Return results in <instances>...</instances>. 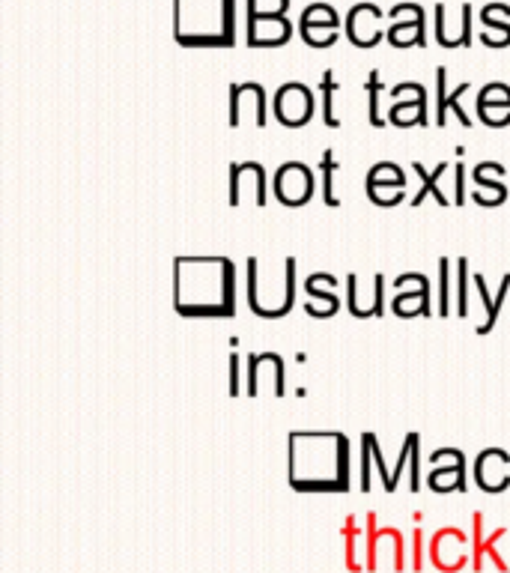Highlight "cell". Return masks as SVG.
Wrapping results in <instances>:
<instances>
[{"mask_svg":"<svg viewBox=\"0 0 510 573\" xmlns=\"http://www.w3.org/2000/svg\"><path fill=\"white\" fill-rule=\"evenodd\" d=\"M173 311L179 317H233L236 269L227 257L173 260Z\"/></svg>","mask_w":510,"mask_h":573,"instance_id":"obj_1","label":"cell"},{"mask_svg":"<svg viewBox=\"0 0 510 573\" xmlns=\"http://www.w3.org/2000/svg\"><path fill=\"white\" fill-rule=\"evenodd\" d=\"M290 484L299 493L349 490V439L343 433H290Z\"/></svg>","mask_w":510,"mask_h":573,"instance_id":"obj_2","label":"cell"},{"mask_svg":"<svg viewBox=\"0 0 510 573\" xmlns=\"http://www.w3.org/2000/svg\"><path fill=\"white\" fill-rule=\"evenodd\" d=\"M173 39L182 48H233L236 0H173Z\"/></svg>","mask_w":510,"mask_h":573,"instance_id":"obj_3","label":"cell"},{"mask_svg":"<svg viewBox=\"0 0 510 573\" xmlns=\"http://www.w3.org/2000/svg\"><path fill=\"white\" fill-rule=\"evenodd\" d=\"M388 33H385V42L391 48H427V9L415 0H406V3H394L388 9Z\"/></svg>","mask_w":510,"mask_h":573,"instance_id":"obj_4","label":"cell"},{"mask_svg":"<svg viewBox=\"0 0 510 573\" xmlns=\"http://www.w3.org/2000/svg\"><path fill=\"white\" fill-rule=\"evenodd\" d=\"M272 111L284 129H302L311 123V117L317 111V93L302 81L281 84L275 99H272Z\"/></svg>","mask_w":510,"mask_h":573,"instance_id":"obj_5","label":"cell"},{"mask_svg":"<svg viewBox=\"0 0 510 573\" xmlns=\"http://www.w3.org/2000/svg\"><path fill=\"white\" fill-rule=\"evenodd\" d=\"M340 27H343V21H340L338 9L326 0H317V3L302 9L299 36L308 48H317V51L332 48L340 39Z\"/></svg>","mask_w":510,"mask_h":573,"instance_id":"obj_6","label":"cell"},{"mask_svg":"<svg viewBox=\"0 0 510 573\" xmlns=\"http://www.w3.org/2000/svg\"><path fill=\"white\" fill-rule=\"evenodd\" d=\"M388 12H382V6H376V3H370V0H361V3H355L349 12H346V18H343V30H346V39L355 45V48H376L382 39H385V33H388V27H382V18H385Z\"/></svg>","mask_w":510,"mask_h":573,"instance_id":"obj_7","label":"cell"},{"mask_svg":"<svg viewBox=\"0 0 510 573\" xmlns=\"http://www.w3.org/2000/svg\"><path fill=\"white\" fill-rule=\"evenodd\" d=\"M433 15H436V42H439L442 48H448V51H454V48H472V42H475V27H472V24H475V6H472L469 0L460 3L457 21H454L448 3H436Z\"/></svg>","mask_w":510,"mask_h":573,"instance_id":"obj_8","label":"cell"},{"mask_svg":"<svg viewBox=\"0 0 510 573\" xmlns=\"http://www.w3.org/2000/svg\"><path fill=\"white\" fill-rule=\"evenodd\" d=\"M293 39V21L287 12H245L248 48H278Z\"/></svg>","mask_w":510,"mask_h":573,"instance_id":"obj_9","label":"cell"},{"mask_svg":"<svg viewBox=\"0 0 510 573\" xmlns=\"http://www.w3.org/2000/svg\"><path fill=\"white\" fill-rule=\"evenodd\" d=\"M391 111H388V123L397 129H412V126H430L427 120V87L424 84H397L391 87Z\"/></svg>","mask_w":510,"mask_h":573,"instance_id":"obj_10","label":"cell"},{"mask_svg":"<svg viewBox=\"0 0 510 573\" xmlns=\"http://www.w3.org/2000/svg\"><path fill=\"white\" fill-rule=\"evenodd\" d=\"M314 174L302 162H284L275 174V197L284 206H305L314 197Z\"/></svg>","mask_w":510,"mask_h":573,"instance_id":"obj_11","label":"cell"},{"mask_svg":"<svg viewBox=\"0 0 510 573\" xmlns=\"http://www.w3.org/2000/svg\"><path fill=\"white\" fill-rule=\"evenodd\" d=\"M397 299L394 314L397 317H430V281L424 275H400L394 281Z\"/></svg>","mask_w":510,"mask_h":573,"instance_id":"obj_12","label":"cell"},{"mask_svg":"<svg viewBox=\"0 0 510 573\" xmlns=\"http://www.w3.org/2000/svg\"><path fill=\"white\" fill-rule=\"evenodd\" d=\"M478 105V117L484 126L490 129H505L510 126V87L502 81L484 84L475 96Z\"/></svg>","mask_w":510,"mask_h":573,"instance_id":"obj_13","label":"cell"},{"mask_svg":"<svg viewBox=\"0 0 510 573\" xmlns=\"http://www.w3.org/2000/svg\"><path fill=\"white\" fill-rule=\"evenodd\" d=\"M475 481L487 493H505L510 487V454L502 448H487L475 460Z\"/></svg>","mask_w":510,"mask_h":573,"instance_id":"obj_14","label":"cell"},{"mask_svg":"<svg viewBox=\"0 0 510 573\" xmlns=\"http://www.w3.org/2000/svg\"><path fill=\"white\" fill-rule=\"evenodd\" d=\"M478 21H481V30H478L481 45H487V48H510L508 3H502V0L484 3V6L478 9Z\"/></svg>","mask_w":510,"mask_h":573,"instance_id":"obj_15","label":"cell"},{"mask_svg":"<svg viewBox=\"0 0 510 573\" xmlns=\"http://www.w3.org/2000/svg\"><path fill=\"white\" fill-rule=\"evenodd\" d=\"M472 90V84L469 81H463L457 90H448V69L445 66H439L436 69V126L442 129L445 123H448V111H454V117L460 120V126H472V120H469V114L463 111V105H460V96L463 93H469Z\"/></svg>","mask_w":510,"mask_h":573,"instance_id":"obj_16","label":"cell"},{"mask_svg":"<svg viewBox=\"0 0 510 573\" xmlns=\"http://www.w3.org/2000/svg\"><path fill=\"white\" fill-rule=\"evenodd\" d=\"M326 284V272H317L305 281V290H308V317H317V320H326V317H335L340 311V299L335 293L323 290Z\"/></svg>","mask_w":510,"mask_h":573,"instance_id":"obj_17","label":"cell"},{"mask_svg":"<svg viewBox=\"0 0 510 573\" xmlns=\"http://www.w3.org/2000/svg\"><path fill=\"white\" fill-rule=\"evenodd\" d=\"M472 177H475L478 189L487 191L484 197H475L478 206H499V203L508 200L505 183H502V180H493V177H505V168H502V165H496V162H484V165H478V168L472 171Z\"/></svg>","mask_w":510,"mask_h":573,"instance_id":"obj_18","label":"cell"},{"mask_svg":"<svg viewBox=\"0 0 510 573\" xmlns=\"http://www.w3.org/2000/svg\"><path fill=\"white\" fill-rule=\"evenodd\" d=\"M346 305H349V314L352 317H358V320H367V317H382V311H385V293H379V296H364V290H361V281H358V275H349L346 278Z\"/></svg>","mask_w":510,"mask_h":573,"instance_id":"obj_19","label":"cell"},{"mask_svg":"<svg viewBox=\"0 0 510 573\" xmlns=\"http://www.w3.org/2000/svg\"><path fill=\"white\" fill-rule=\"evenodd\" d=\"M427 481H430V490H436V493H448V490L466 493V457H463V451L451 448V466L433 469Z\"/></svg>","mask_w":510,"mask_h":573,"instance_id":"obj_20","label":"cell"},{"mask_svg":"<svg viewBox=\"0 0 510 573\" xmlns=\"http://www.w3.org/2000/svg\"><path fill=\"white\" fill-rule=\"evenodd\" d=\"M475 287H478V296H481V302H484V311H487V323L484 326H478V335H490V329L496 326V320H499V308H502V302H505V296H508L510 290V272L505 275V281H502V287H499V296L496 299H490V293H487V281H484V275L481 272H475Z\"/></svg>","mask_w":510,"mask_h":573,"instance_id":"obj_21","label":"cell"},{"mask_svg":"<svg viewBox=\"0 0 510 573\" xmlns=\"http://www.w3.org/2000/svg\"><path fill=\"white\" fill-rule=\"evenodd\" d=\"M412 168H415V171H418V177L424 180V186H421V191H418V194L412 197V206H421L427 194H433V197L439 200V206H451V200H448V197H445V194L439 191V186H436V180H439V177L445 174V168H451L448 162H442V165H439V168H436L433 174H427V168H424L421 162H415Z\"/></svg>","mask_w":510,"mask_h":573,"instance_id":"obj_22","label":"cell"},{"mask_svg":"<svg viewBox=\"0 0 510 573\" xmlns=\"http://www.w3.org/2000/svg\"><path fill=\"white\" fill-rule=\"evenodd\" d=\"M370 186H391V189H406V174L394 162H379L367 174V189Z\"/></svg>","mask_w":510,"mask_h":573,"instance_id":"obj_23","label":"cell"},{"mask_svg":"<svg viewBox=\"0 0 510 573\" xmlns=\"http://www.w3.org/2000/svg\"><path fill=\"white\" fill-rule=\"evenodd\" d=\"M338 78H335V72L332 69H326V75H323V81H320V93H323V102H326V108H323V120H326V126L329 129H340V120L338 114H335V93H338Z\"/></svg>","mask_w":510,"mask_h":573,"instance_id":"obj_24","label":"cell"},{"mask_svg":"<svg viewBox=\"0 0 510 573\" xmlns=\"http://www.w3.org/2000/svg\"><path fill=\"white\" fill-rule=\"evenodd\" d=\"M320 168H323V203L326 206H340V197L335 194V174H338V159H335V150H326L323 153V162H320Z\"/></svg>","mask_w":510,"mask_h":573,"instance_id":"obj_25","label":"cell"},{"mask_svg":"<svg viewBox=\"0 0 510 573\" xmlns=\"http://www.w3.org/2000/svg\"><path fill=\"white\" fill-rule=\"evenodd\" d=\"M382 90H385L382 75H379V69H373L370 78H367V93H370V126H373V129H382V126H385V120H382V114H379V96H382Z\"/></svg>","mask_w":510,"mask_h":573,"instance_id":"obj_26","label":"cell"},{"mask_svg":"<svg viewBox=\"0 0 510 573\" xmlns=\"http://www.w3.org/2000/svg\"><path fill=\"white\" fill-rule=\"evenodd\" d=\"M439 284H442L439 314H442V317H448V314H451V299H448V293H451V260H448V257H442V260H439Z\"/></svg>","mask_w":510,"mask_h":573,"instance_id":"obj_27","label":"cell"},{"mask_svg":"<svg viewBox=\"0 0 510 573\" xmlns=\"http://www.w3.org/2000/svg\"><path fill=\"white\" fill-rule=\"evenodd\" d=\"M361 439L367 442V448H370V457H373V463H376V466H379V472H382V487H385L388 493H394V484H391V472L385 469V457H382V451H379V445H376V436H373V433H364Z\"/></svg>","mask_w":510,"mask_h":573,"instance_id":"obj_28","label":"cell"},{"mask_svg":"<svg viewBox=\"0 0 510 573\" xmlns=\"http://www.w3.org/2000/svg\"><path fill=\"white\" fill-rule=\"evenodd\" d=\"M403 189H391V186H370L367 189V197L373 200V203H379V206H394V203H400L403 200Z\"/></svg>","mask_w":510,"mask_h":573,"instance_id":"obj_29","label":"cell"},{"mask_svg":"<svg viewBox=\"0 0 510 573\" xmlns=\"http://www.w3.org/2000/svg\"><path fill=\"white\" fill-rule=\"evenodd\" d=\"M466 278H469V260L460 257L457 260V281H460V290H457V317H466Z\"/></svg>","mask_w":510,"mask_h":573,"instance_id":"obj_30","label":"cell"},{"mask_svg":"<svg viewBox=\"0 0 510 573\" xmlns=\"http://www.w3.org/2000/svg\"><path fill=\"white\" fill-rule=\"evenodd\" d=\"M290 0H245V12H287Z\"/></svg>","mask_w":510,"mask_h":573,"instance_id":"obj_31","label":"cell"},{"mask_svg":"<svg viewBox=\"0 0 510 573\" xmlns=\"http://www.w3.org/2000/svg\"><path fill=\"white\" fill-rule=\"evenodd\" d=\"M481 523H484V517L475 514V571L478 573L484 568V538H481Z\"/></svg>","mask_w":510,"mask_h":573,"instance_id":"obj_32","label":"cell"},{"mask_svg":"<svg viewBox=\"0 0 510 573\" xmlns=\"http://www.w3.org/2000/svg\"><path fill=\"white\" fill-rule=\"evenodd\" d=\"M370 448H367V442L361 439V490L367 493L370 490Z\"/></svg>","mask_w":510,"mask_h":573,"instance_id":"obj_33","label":"cell"},{"mask_svg":"<svg viewBox=\"0 0 510 573\" xmlns=\"http://www.w3.org/2000/svg\"><path fill=\"white\" fill-rule=\"evenodd\" d=\"M230 394H239V356H230Z\"/></svg>","mask_w":510,"mask_h":573,"instance_id":"obj_34","label":"cell"},{"mask_svg":"<svg viewBox=\"0 0 510 573\" xmlns=\"http://www.w3.org/2000/svg\"><path fill=\"white\" fill-rule=\"evenodd\" d=\"M454 189H457L454 203H463V165H454Z\"/></svg>","mask_w":510,"mask_h":573,"instance_id":"obj_35","label":"cell"},{"mask_svg":"<svg viewBox=\"0 0 510 573\" xmlns=\"http://www.w3.org/2000/svg\"><path fill=\"white\" fill-rule=\"evenodd\" d=\"M415 568H421V532H415Z\"/></svg>","mask_w":510,"mask_h":573,"instance_id":"obj_36","label":"cell"}]
</instances>
